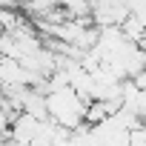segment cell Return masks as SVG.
I'll return each instance as SVG.
<instances>
[{"label": "cell", "mask_w": 146, "mask_h": 146, "mask_svg": "<svg viewBox=\"0 0 146 146\" xmlns=\"http://www.w3.org/2000/svg\"><path fill=\"white\" fill-rule=\"evenodd\" d=\"M46 103H49V117L60 126H69V129H78L80 123H86V106L89 100L75 89V86H60V89H52L46 95Z\"/></svg>", "instance_id": "6da1fadb"}, {"label": "cell", "mask_w": 146, "mask_h": 146, "mask_svg": "<svg viewBox=\"0 0 146 146\" xmlns=\"http://www.w3.org/2000/svg\"><path fill=\"white\" fill-rule=\"evenodd\" d=\"M129 143L132 146H146V120H140L137 126L129 129Z\"/></svg>", "instance_id": "3957f363"}, {"label": "cell", "mask_w": 146, "mask_h": 146, "mask_svg": "<svg viewBox=\"0 0 146 146\" xmlns=\"http://www.w3.org/2000/svg\"><path fill=\"white\" fill-rule=\"evenodd\" d=\"M40 123L43 117L32 115V112H17L12 117V129H9V140H17V143H35L37 132H40Z\"/></svg>", "instance_id": "7a4b0ae2"}]
</instances>
